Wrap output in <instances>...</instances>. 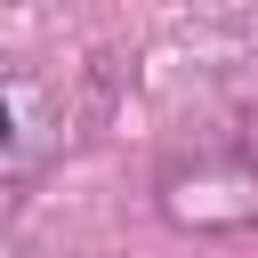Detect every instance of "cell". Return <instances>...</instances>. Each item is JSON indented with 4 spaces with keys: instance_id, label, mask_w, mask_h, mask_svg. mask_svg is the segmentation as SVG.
<instances>
[{
    "instance_id": "1",
    "label": "cell",
    "mask_w": 258,
    "mask_h": 258,
    "mask_svg": "<svg viewBox=\"0 0 258 258\" xmlns=\"http://www.w3.org/2000/svg\"><path fill=\"white\" fill-rule=\"evenodd\" d=\"M0 137H8V89H0Z\"/></svg>"
}]
</instances>
